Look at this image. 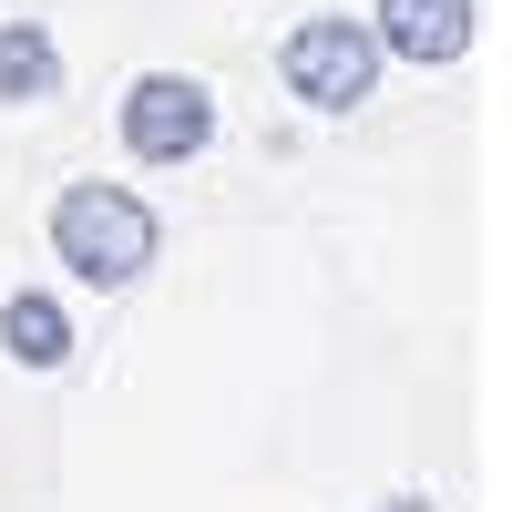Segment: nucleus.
<instances>
[{
	"label": "nucleus",
	"mask_w": 512,
	"mask_h": 512,
	"mask_svg": "<svg viewBox=\"0 0 512 512\" xmlns=\"http://www.w3.org/2000/svg\"><path fill=\"white\" fill-rule=\"evenodd\" d=\"M379 41H390V62H461L472 52V0H379Z\"/></svg>",
	"instance_id": "4"
},
{
	"label": "nucleus",
	"mask_w": 512,
	"mask_h": 512,
	"mask_svg": "<svg viewBox=\"0 0 512 512\" xmlns=\"http://www.w3.org/2000/svg\"><path fill=\"white\" fill-rule=\"evenodd\" d=\"M123 144L144 164H185L216 144V93H205L195 72H144L134 93H123Z\"/></svg>",
	"instance_id": "3"
},
{
	"label": "nucleus",
	"mask_w": 512,
	"mask_h": 512,
	"mask_svg": "<svg viewBox=\"0 0 512 512\" xmlns=\"http://www.w3.org/2000/svg\"><path fill=\"white\" fill-rule=\"evenodd\" d=\"M62 93V52L41 21H0V103H52Z\"/></svg>",
	"instance_id": "6"
},
{
	"label": "nucleus",
	"mask_w": 512,
	"mask_h": 512,
	"mask_svg": "<svg viewBox=\"0 0 512 512\" xmlns=\"http://www.w3.org/2000/svg\"><path fill=\"white\" fill-rule=\"evenodd\" d=\"M379 62H390L379 21H349V11H318V21H297V31H287V52H277L287 93L308 103V113H349V103H369Z\"/></svg>",
	"instance_id": "2"
},
{
	"label": "nucleus",
	"mask_w": 512,
	"mask_h": 512,
	"mask_svg": "<svg viewBox=\"0 0 512 512\" xmlns=\"http://www.w3.org/2000/svg\"><path fill=\"white\" fill-rule=\"evenodd\" d=\"M154 246H164V226H154L144 195H123V185H103V175L52 195V256H62L82 287H134V277L154 267Z\"/></svg>",
	"instance_id": "1"
},
{
	"label": "nucleus",
	"mask_w": 512,
	"mask_h": 512,
	"mask_svg": "<svg viewBox=\"0 0 512 512\" xmlns=\"http://www.w3.org/2000/svg\"><path fill=\"white\" fill-rule=\"evenodd\" d=\"M0 349H11L21 369H62L72 359V318L41 287H21V297H0Z\"/></svg>",
	"instance_id": "5"
},
{
	"label": "nucleus",
	"mask_w": 512,
	"mask_h": 512,
	"mask_svg": "<svg viewBox=\"0 0 512 512\" xmlns=\"http://www.w3.org/2000/svg\"><path fill=\"white\" fill-rule=\"evenodd\" d=\"M379 512H441V502H420V492H400V502H379Z\"/></svg>",
	"instance_id": "7"
}]
</instances>
